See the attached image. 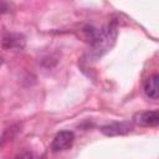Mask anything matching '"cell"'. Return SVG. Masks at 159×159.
<instances>
[{
  "mask_svg": "<svg viewBox=\"0 0 159 159\" xmlns=\"http://www.w3.org/2000/svg\"><path fill=\"white\" fill-rule=\"evenodd\" d=\"M73 142H75V134L70 130H62L55 135V138L51 143V149H52V152L67 150L72 147Z\"/></svg>",
  "mask_w": 159,
  "mask_h": 159,
  "instance_id": "cell-2",
  "label": "cell"
},
{
  "mask_svg": "<svg viewBox=\"0 0 159 159\" xmlns=\"http://www.w3.org/2000/svg\"><path fill=\"white\" fill-rule=\"evenodd\" d=\"M117 35H118L117 21H112L102 29H96L93 36L88 41L91 45L89 56L94 60L101 58L104 53H107L113 47Z\"/></svg>",
  "mask_w": 159,
  "mask_h": 159,
  "instance_id": "cell-1",
  "label": "cell"
},
{
  "mask_svg": "<svg viewBox=\"0 0 159 159\" xmlns=\"http://www.w3.org/2000/svg\"><path fill=\"white\" fill-rule=\"evenodd\" d=\"M133 129L132 122H114L107 125L101 127V132L107 137H116V135H124Z\"/></svg>",
  "mask_w": 159,
  "mask_h": 159,
  "instance_id": "cell-3",
  "label": "cell"
},
{
  "mask_svg": "<svg viewBox=\"0 0 159 159\" xmlns=\"http://www.w3.org/2000/svg\"><path fill=\"white\" fill-rule=\"evenodd\" d=\"M144 93L149 99H158L159 96V76L157 73H153L147 78L144 82Z\"/></svg>",
  "mask_w": 159,
  "mask_h": 159,
  "instance_id": "cell-5",
  "label": "cell"
},
{
  "mask_svg": "<svg viewBox=\"0 0 159 159\" xmlns=\"http://www.w3.org/2000/svg\"><path fill=\"white\" fill-rule=\"evenodd\" d=\"M26 39L22 34H6L2 39V47L5 50H12V51H20L25 47Z\"/></svg>",
  "mask_w": 159,
  "mask_h": 159,
  "instance_id": "cell-4",
  "label": "cell"
},
{
  "mask_svg": "<svg viewBox=\"0 0 159 159\" xmlns=\"http://www.w3.org/2000/svg\"><path fill=\"white\" fill-rule=\"evenodd\" d=\"M1 65H2V57L0 56V66H1Z\"/></svg>",
  "mask_w": 159,
  "mask_h": 159,
  "instance_id": "cell-7",
  "label": "cell"
},
{
  "mask_svg": "<svg viewBox=\"0 0 159 159\" xmlns=\"http://www.w3.org/2000/svg\"><path fill=\"white\" fill-rule=\"evenodd\" d=\"M135 123L142 127H155L159 123V113L157 111L142 112L135 116Z\"/></svg>",
  "mask_w": 159,
  "mask_h": 159,
  "instance_id": "cell-6",
  "label": "cell"
}]
</instances>
